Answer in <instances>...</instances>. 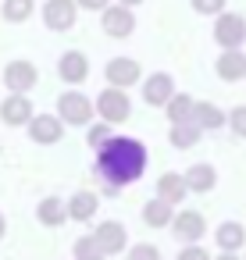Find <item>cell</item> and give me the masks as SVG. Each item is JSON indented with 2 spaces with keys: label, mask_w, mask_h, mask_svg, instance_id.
Listing matches in <instances>:
<instances>
[{
  "label": "cell",
  "mask_w": 246,
  "mask_h": 260,
  "mask_svg": "<svg viewBox=\"0 0 246 260\" xmlns=\"http://www.w3.org/2000/svg\"><path fill=\"white\" fill-rule=\"evenodd\" d=\"M150 153L139 139L132 136H111L104 146H97V160L93 171L104 182V196H118L125 185H136L146 175Z\"/></svg>",
  "instance_id": "6da1fadb"
},
{
  "label": "cell",
  "mask_w": 246,
  "mask_h": 260,
  "mask_svg": "<svg viewBox=\"0 0 246 260\" xmlns=\"http://www.w3.org/2000/svg\"><path fill=\"white\" fill-rule=\"evenodd\" d=\"M93 114H97L93 100H89L86 93H79L75 86H68V89L57 96V118H61L68 128H86V125L93 121Z\"/></svg>",
  "instance_id": "7a4b0ae2"
},
{
  "label": "cell",
  "mask_w": 246,
  "mask_h": 260,
  "mask_svg": "<svg viewBox=\"0 0 246 260\" xmlns=\"http://www.w3.org/2000/svg\"><path fill=\"white\" fill-rule=\"evenodd\" d=\"M97 114L100 121H111V125H121L129 121L132 114V100H129V89H118V86H107L104 93H97Z\"/></svg>",
  "instance_id": "3957f363"
},
{
  "label": "cell",
  "mask_w": 246,
  "mask_h": 260,
  "mask_svg": "<svg viewBox=\"0 0 246 260\" xmlns=\"http://www.w3.org/2000/svg\"><path fill=\"white\" fill-rule=\"evenodd\" d=\"M100 29L111 36V40H129L136 32V11L118 4V0H111V4L100 11Z\"/></svg>",
  "instance_id": "277c9868"
},
{
  "label": "cell",
  "mask_w": 246,
  "mask_h": 260,
  "mask_svg": "<svg viewBox=\"0 0 246 260\" xmlns=\"http://www.w3.org/2000/svg\"><path fill=\"white\" fill-rule=\"evenodd\" d=\"M214 43L221 50H232V47H242L246 43V18L235 15V11H221L214 15Z\"/></svg>",
  "instance_id": "5b68a950"
},
{
  "label": "cell",
  "mask_w": 246,
  "mask_h": 260,
  "mask_svg": "<svg viewBox=\"0 0 246 260\" xmlns=\"http://www.w3.org/2000/svg\"><path fill=\"white\" fill-rule=\"evenodd\" d=\"M25 128H29V139L36 146H57L65 139V132H68V125L57 114H33Z\"/></svg>",
  "instance_id": "8992f818"
},
{
  "label": "cell",
  "mask_w": 246,
  "mask_h": 260,
  "mask_svg": "<svg viewBox=\"0 0 246 260\" xmlns=\"http://www.w3.org/2000/svg\"><path fill=\"white\" fill-rule=\"evenodd\" d=\"M40 15H43V25L50 32H68L79 22V4L75 0H47Z\"/></svg>",
  "instance_id": "52a82bcc"
},
{
  "label": "cell",
  "mask_w": 246,
  "mask_h": 260,
  "mask_svg": "<svg viewBox=\"0 0 246 260\" xmlns=\"http://www.w3.org/2000/svg\"><path fill=\"white\" fill-rule=\"evenodd\" d=\"M171 235L186 246V242H200L203 235H207V217L200 214V210H175V217H171Z\"/></svg>",
  "instance_id": "ba28073f"
},
{
  "label": "cell",
  "mask_w": 246,
  "mask_h": 260,
  "mask_svg": "<svg viewBox=\"0 0 246 260\" xmlns=\"http://www.w3.org/2000/svg\"><path fill=\"white\" fill-rule=\"evenodd\" d=\"M36 82H40V68H36L33 61H25V57L11 61V64L4 68V86H8V93H33Z\"/></svg>",
  "instance_id": "9c48e42d"
},
{
  "label": "cell",
  "mask_w": 246,
  "mask_h": 260,
  "mask_svg": "<svg viewBox=\"0 0 246 260\" xmlns=\"http://www.w3.org/2000/svg\"><path fill=\"white\" fill-rule=\"evenodd\" d=\"M104 79H107V86L129 89V86L143 82V68H139V61H132V57H111V61L104 64Z\"/></svg>",
  "instance_id": "30bf717a"
},
{
  "label": "cell",
  "mask_w": 246,
  "mask_h": 260,
  "mask_svg": "<svg viewBox=\"0 0 246 260\" xmlns=\"http://www.w3.org/2000/svg\"><path fill=\"white\" fill-rule=\"evenodd\" d=\"M57 75L65 86H82L89 79V57L82 50H65L57 57Z\"/></svg>",
  "instance_id": "8fae6325"
},
{
  "label": "cell",
  "mask_w": 246,
  "mask_h": 260,
  "mask_svg": "<svg viewBox=\"0 0 246 260\" xmlns=\"http://www.w3.org/2000/svg\"><path fill=\"white\" fill-rule=\"evenodd\" d=\"M33 114H36V111H33L29 93H11V96H4V104H0V121L11 125V128L29 125V118H33Z\"/></svg>",
  "instance_id": "7c38bea8"
},
{
  "label": "cell",
  "mask_w": 246,
  "mask_h": 260,
  "mask_svg": "<svg viewBox=\"0 0 246 260\" xmlns=\"http://www.w3.org/2000/svg\"><path fill=\"white\" fill-rule=\"evenodd\" d=\"M214 72H218L221 82H246V54H242V47L221 50L218 61H214Z\"/></svg>",
  "instance_id": "4fadbf2b"
},
{
  "label": "cell",
  "mask_w": 246,
  "mask_h": 260,
  "mask_svg": "<svg viewBox=\"0 0 246 260\" xmlns=\"http://www.w3.org/2000/svg\"><path fill=\"white\" fill-rule=\"evenodd\" d=\"M171 93H175V79L168 72H153V75L143 79V100H146V107H164L171 100Z\"/></svg>",
  "instance_id": "5bb4252c"
},
{
  "label": "cell",
  "mask_w": 246,
  "mask_h": 260,
  "mask_svg": "<svg viewBox=\"0 0 246 260\" xmlns=\"http://www.w3.org/2000/svg\"><path fill=\"white\" fill-rule=\"evenodd\" d=\"M93 235H97V242H100V249H104L107 256H118V253H125L129 232H125V224H121V221H100Z\"/></svg>",
  "instance_id": "9a60e30c"
},
{
  "label": "cell",
  "mask_w": 246,
  "mask_h": 260,
  "mask_svg": "<svg viewBox=\"0 0 246 260\" xmlns=\"http://www.w3.org/2000/svg\"><path fill=\"white\" fill-rule=\"evenodd\" d=\"M214 246H218L221 253H239V249L246 246V228H242L239 221H221V224L214 228Z\"/></svg>",
  "instance_id": "2e32d148"
},
{
  "label": "cell",
  "mask_w": 246,
  "mask_h": 260,
  "mask_svg": "<svg viewBox=\"0 0 246 260\" xmlns=\"http://www.w3.org/2000/svg\"><path fill=\"white\" fill-rule=\"evenodd\" d=\"M182 178H186V189H189V192H214V185H218V171H214V164H207V160L186 168Z\"/></svg>",
  "instance_id": "e0dca14e"
},
{
  "label": "cell",
  "mask_w": 246,
  "mask_h": 260,
  "mask_svg": "<svg viewBox=\"0 0 246 260\" xmlns=\"http://www.w3.org/2000/svg\"><path fill=\"white\" fill-rule=\"evenodd\" d=\"M157 196H161L164 203H171V207H182V203H186V196H189L186 178H182L178 171H164V175L157 178Z\"/></svg>",
  "instance_id": "ac0fdd59"
},
{
  "label": "cell",
  "mask_w": 246,
  "mask_h": 260,
  "mask_svg": "<svg viewBox=\"0 0 246 260\" xmlns=\"http://www.w3.org/2000/svg\"><path fill=\"white\" fill-rule=\"evenodd\" d=\"M65 203H68V217H72V221H93V214L100 210V196L89 192V189L72 192Z\"/></svg>",
  "instance_id": "d6986e66"
},
{
  "label": "cell",
  "mask_w": 246,
  "mask_h": 260,
  "mask_svg": "<svg viewBox=\"0 0 246 260\" xmlns=\"http://www.w3.org/2000/svg\"><path fill=\"white\" fill-rule=\"evenodd\" d=\"M225 118H228V111H221V107L210 104V100H196V104H193V121H196L203 132L225 128Z\"/></svg>",
  "instance_id": "ffe728a7"
},
{
  "label": "cell",
  "mask_w": 246,
  "mask_h": 260,
  "mask_svg": "<svg viewBox=\"0 0 246 260\" xmlns=\"http://www.w3.org/2000/svg\"><path fill=\"white\" fill-rule=\"evenodd\" d=\"M36 217H40V224H47V228H61V224L68 221V203H65L61 196H47V200L36 203Z\"/></svg>",
  "instance_id": "44dd1931"
},
{
  "label": "cell",
  "mask_w": 246,
  "mask_h": 260,
  "mask_svg": "<svg viewBox=\"0 0 246 260\" xmlns=\"http://www.w3.org/2000/svg\"><path fill=\"white\" fill-rule=\"evenodd\" d=\"M200 139H203V128H200L193 118H189V121H175L171 132H168V143H171L175 150H193Z\"/></svg>",
  "instance_id": "7402d4cb"
},
{
  "label": "cell",
  "mask_w": 246,
  "mask_h": 260,
  "mask_svg": "<svg viewBox=\"0 0 246 260\" xmlns=\"http://www.w3.org/2000/svg\"><path fill=\"white\" fill-rule=\"evenodd\" d=\"M171 217H175V207L164 203L161 196H153V200L143 203V224H146V228H168Z\"/></svg>",
  "instance_id": "603a6c76"
},
{
  "label": "cell",
  "mask_w": 246,
  "mask_h": 260,
  "mask_svg": "<svg viewBox=\"0 0 246 260\" xmlns=\"http://www.w3.org/2000/svg\"><path fill=\"white\" fill-rule=\"evenodd\" d=\"M36 11V0H0V15H4L8 25H22L29 22Z\"/></svg>",
  "instance_id": "cb8c5ba5"
},
{
  "label": "cell",
  "mask_w": 246,
  "mask_h": 260,
  "mask_svg": "<svg viewBox=\"0 0 246 260\" xmlns=\"http://www.w3.org/2000/svg\"><path fill=\"white\" fill-rule=\"evenodd\" d=\"M193 104H196V100H193L189 93H178V89H175V93H171V100L164 104L168 121H171V125H175V121H189V118H193Z\"/></svg>",
  "instance_id": "d4e9b609"
},
{
  "label": "cell",
  "mask_w": 246,
  "mask_h": 260,
  "mask_svg": "<svg viewBox=\"0 0 246 260\" xmlns=\"http://www.w3.org/2000/svg\"><path fill=\"white\" fill-rule=\"evenodd\" d=\"M72 256H75V260H107V253L100 249V242H97V235H93V232L75 239V246H72Z\"/></svg>",
  "instance_id": "484cf974"
},
{
  "label": "cell",
  "mask_w": 246,
  "mask_h": 260,
  "mask_svg": "<svg viewBox=\"0 0 246 260\" xmlns=\"http://www.w3.org/2000/svg\"><path fill=\"white\" fill-rule=\"evenodd\" d=\"M111 136H114V125H111V121H104V125H86V143H89V150L104 146Z\"/></svg>",
  "instance_id": "4316f807"
},
{
  "label": "cell",
  "mask_w": 246,
  "mask_h": 260,
  "mask_svg": "<svg viewBox=\"0 0 246 260\" xmlns=\"http://www.w3.org/2000/svg\"><path fill=\"white\" fill-rule=\"evenodd\" d=\"M225 125L232 128V136H235V139H246V104L232 107V111H228V118H225Z\"/></svg>",
  "instance_id": "83f0119b"
},
{
  "label": "cell",
  "mask_w": 246,
  "mask_h": 260,
  "mask_svg": "<svg viewBox=\"0 0 246 260\" xmlns=\"http://www.w3.org/2000/svg\"><path fill=\"white\" fill-rule=\"evenodd\" d=\"M125 260H161V249L153 242H136V246H129Z\"/></svg>",
  "instance_id": "f1b7e54d"
},
{
  "label": "cell",
  "mask_w": 246,
  "mask_h": 260,
  "mask_svg": "<svg viewBox=\"0 0 246 260\" xmlns=\"http://www.w3.org/2000/svg\"><path fill=\"white\" fill-rule=\"evenodd\" d=\"M225 4H228V0H189V8H193L196 15H207V18L221 15V11H225Z\"/></svg>",
  "instance_id": "f546056e"
},
{
  "label": "cell",
  "mask_w": 246,
  "mask_h": 260,
  "mask_svg": "<svg viewBox=\"0 0 246 260\" xmlns=\"http://www.w3.org/2000/svg\"><path fill=\"white\" fill-rule=\"evenodd\" d=\"M175 260H210V253L200 246V242H186L182 249H178V256Z\"/></svg>",
  "instance_id": "4dcf8cb0"
},
{
  "label": "cell",
  "mask_w": 246,
  "mask_h": 260,
  "mask_svg": "<svg viewBox=\"0 0 246 260\" xmlns=\"http://www.w3.org/2000/svg\"><path fill=\"white\" fill-rule=\"evenodd\" d=\"M75 4H79L82 11H104V8L111 4V0H75Z\"/></svg>",
  "instance_id": "1f68e13d"
},
{
  "label": "cell",
  "mask_w": 246,
  "mask_h": 260,
  "mask_svg": "<svg viewBox=\"0 0 246 260\" xmlns=\"http://www.w3.org/2000/svg\"><path fill=\"white\" fill-rule=\"evenodd\" d=\"M210 260H242V256H239V253H221V249H218V256H210Z\"/></svg>",
  "instance_id": "d6a6232c"
},
{
  "label": "cell",
  "mask_w": 246,
  "mask_h": 260,
  "mask_svg": "<svg viewBox=\"0 0 246 260\" xmlns=\"http://www.w3.org/2000/svg\"><path fill=\"white\" fill-rule=\"evenodd\" d=\"M118 4H125V8H139L143 0H118Z\"/></svg>",
  "instance_id": "836d02e7"
},
{
  "label": "cell",
  "mask_w": 246,
  "mask_h": 260,
  "mask_svg": "<svg viewBox=\"0 0 246 260\" xmlns=\"http://www.w3.org/2000/svg\"><path fill=\"white\" fill-rule=\"evenodd\" d=\"M4 232H8V221H4V214H0V239H4Z\"/></svg>",
  "instance_id": "e575fe53"
},
{
  "label": "cell",
  "mask_w": 246,
  "mask_h": 260,
  "mask_svg": "<svg viewBox=\"0 0 246 260\" xmlns=\"http://www.w3.org/2000/svg\"><path fill=\"white\" fill-rule=\"evenodd\" d=\"M242 260H246V256H242Z\"/></svg>",
  "instance_id": "d590c367"
}]
</instances>
